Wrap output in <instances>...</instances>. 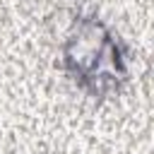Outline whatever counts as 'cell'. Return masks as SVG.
<instances>
[{"instance_id":"1","label":"cell","mask_w":154,"mask_h":154,"mask_svg":"<svg viewBox=\"0 0 154 154\" xmlns=\"http://www.w3.org/2000/svg\"><path fill=\"white\" fill-rule=\"evenodd\" d=\"M60 67L84 94L106 99L130 79V48L96 12H77L60 41Z\"/></svg>"}]
</instances>
